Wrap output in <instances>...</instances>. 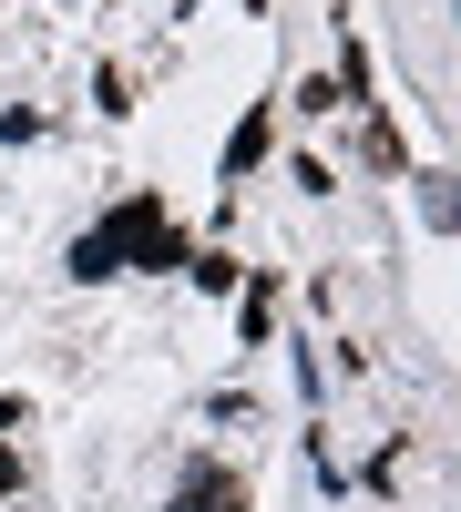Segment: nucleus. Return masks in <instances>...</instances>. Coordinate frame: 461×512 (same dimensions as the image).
<instances>
[{
	"label": "nucleus",
	"instance_id": "obj_7",
	"mask_svg": "<svg viewBox=\"0 0 461 512\" xmlns=\"http://www.w3.org/2000/svg\"><path fill=\"white\" fill-rule=\"evenodd\" d=\"M0 431H21V400H11V390H0Z\"/></svg>",
	"mask_w": 461,
	"mask_h": 512
},
{
	"label": "nucleus",
	"instance_id": "obj_6",
	"mask_svg": "<svg viewBox=\"0 0 461 512\" xmlns=\"http://www.w3.org/2000/svg\"><path fill=\"white\" fill-rule=\"evenodd\" d=\"M11 482H21V461H11V451H0V502H11Z\"/></svg>",
	"mask_w": 461,
	"mask_h": 512
},
{
	"label": "nucleus",
	"instance_id": "obj_4",
	"mask_svg": "<svg viewBox=\"0 0 461 512\" xmlns=\"http://www.w3.org/2000/svg\"><path fill=\"white\" fill-rule=\"evenodd\" d=\"M267 318H277V287H267V277H246V308H236V328H246V349H257V338H267Z\"/></svg>",
	"mask_w": 461,
	"mask_h": 512
},
{
	"label": "nucleus",
	"instance_id": "obj_3",
	"mask_svg": "<svg viewBox=\"0 0 461 512\" xmlns=\"http://www.w3.org/2000/svg\"><path fill=\"white\" fill-rule=\"evenodd\" d=\"M257 164H267V113H246L236 134H226V185H246Z\"/></svg>",
	"mask_w": 461,
	"mask_h": 512
},
{
	"label": "nucleus",
	"instance_id": "obj_5",
	"mask_svg": "<svg viewBox=\"0 0 461 512\" xmlns=\"http://www.w3.org/2000/svg\"><path fill=\"white\" fill-rule=\"evenodd\" d=\"M185 267H195V287H216V297H226V287L246 277V267H236V256H216V246H205V256H185Z\"/></svg>",
	"mask_w": 461,
	"mask_h": 512
},
{
	"label": "nucleus",
	"instance_id": "obj_2",
	"mask_svg": "<svg viewBox=\"0 0 461 512\" xmlns=\"http://www.w3.org/2000/svg\"><path fill=\"white\" fill-rule=\"evenodd\" d=\"M175 512H246V482L226 472V461H195V472L175 482Z\"/></svg>",
	"mask_w": 461,
	"mask_h": 512
},
{
	"label": "nucleus",
	"instance_id": "obj_1",
	"mask_svg": "<svg viewBox=\"0 0 461 512\" xmlns=\"http://www.w3.org/2000/svg\"><path fill=\"white\" fill-rule=\"evenodd\" d=\"M93 246L113 256V277H123V267H154V277H164V267H185V256H195V246H185V226L164 216V195H123L113 216L93 226Z\"/></svg>",
	"mask_w": 461,
	"mask_h": 512
}]
</instances>
